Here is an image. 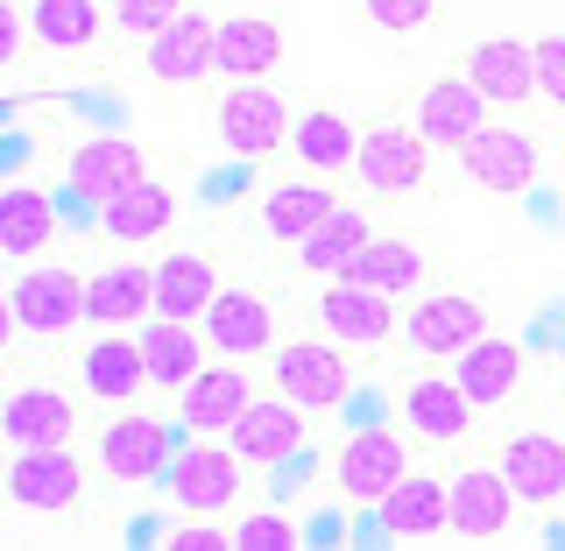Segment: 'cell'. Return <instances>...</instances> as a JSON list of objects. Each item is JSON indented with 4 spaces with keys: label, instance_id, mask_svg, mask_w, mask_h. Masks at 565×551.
I'll return each instance as SVG.
<instances>
[{
    "label": "cell",
    "instance_id": "32",
    "mask_svg": "<svg viewBox=\"0 0 565 551\" xmlns=\"http://www.w3.org/2000/svg\"><path fill=\"white\" fill-rule=\"evenodd\" d=\"M50 234H57V199H43L35 184H8V191H0V247H8L14 262H29Z\"/></svg>",
    "mask_w": 565,
    "mask_h": 551
},
{
    "label": "cell",
    "instance_id": "14",
    "mask_svg": "<svg viewBox=\"0 0 565 551\" xmlns=\"http://www.w3.org/2000/svg\"><path fill=\"white\" fill-rule=\"evenodd\" d=\"M205 347H220V353H234V361H247V353H269L276 347V305L262 290H226L220 283V297L205 305Z\"/></svg>",
    "mask_w": 565,
    "mask_h": 551
},
{
    "label": "cell",
    "instance_id": "36",
    "mask_svg": "<svg viewBox=\"0 0 565 551\" xmlns=\"http://www.w3.org/2000/svg\"><path fill=\"white\" fill-rule=\"evenodd\" d=\"M340 205L326 184H282V191H269V205H262V226H269L276 241H305L326 212Z\"/></svg>",
    "mask_w": 565,
    "mask_h": 551
},
{
    "label": "cell",
    "instance_id": "1",
    "mask_svg": "<svg viewBox=\"0 0 565 551\" xmlns=\"http://www.w3.org/2000/svg\"><path fill=\"white\" fill-rule=\"evenodd\" d=\"M212 128H220V149H226V156H241V163H262V156L282 149V135H290L297 120H290V106H282V93H269L262 78H241L234 93L220 99Z\"/></svg>",
    "mask_w": 565,
    "mask_h": 551
},
{
    "label": "cell",
    "instance_id": "19",
    "mask_svg": "<svg viewBox=\"0 0 565 551\" xmlns=\"http://www.w3.org/2000/svg\"><path fill=\"white\" fill-rule=\"evenodd\" d=\"M135 177H149V170H141V149L128 135H99V141H85V149H71V163H64V184L78 191L85 205L120 199Z\"/></svg>",
    "mask_w": 565,
    "mask_h": 551
},
{
    "label": "cell",
    "instance_id": "42",
    "mask_svg": "<svg viewBox=\"0 0 565 551\" xmlns=\"http://www.w3.org/2000/svg\"><path fill=\"white\" fill-rule=\"evenodd\" d=\"M234 544V530H220V523H184V530H170V551H226Z\"/></svg>",
    "mask_w": 565,
    "mask_h": 551
},
{
    "label": "cell",
    "instance_id": "31",
    "mask_svg": "<svg viewBox=\"0 0 565 551\" xmlns=\"http://www.w3.org/2000/svg\"><path fill=\"white\" fill-rule=\"evenodd\" d=\"M212 297H220V269H212L205 255L156 262V311H163V318H205Z\"/></svg>",
    "mask_w": 565,
    "mask_h": 551
},
{
    "label": "cell",
    "instance_id": "24",
    "mask_svg": "<svg viewBox=\"0 0 565 551\" xmlns=\"http://www.w3.org/2000/svg\"><path fill=\"white\" fill-rule=\"evenodd\" d=\"M85 318H93L99 332L135 326V318H156V269H135V262H120V269L85 276Z\"/></svg>",
    "mask_w": 565,
    "mask_h": 551
},
{
    "label": "cell",
    "instance_id": "39",
    "mask_svg": "<svg viewBox=\"0 0 565 551\" xmlns=\"http://www.w3.org/2000/svg\"><path fill=\"white\" fill-rule=\"evenodd\" d=\"M297 523L290 517H241L234 523V551H290Z\"/></svg>",
    "mask_w": 565,
    "mask_h": 551
},
{
    "label": "cell",
    "instance_id": "29",
    "mask_svg": "<svg viewBox=\"0 0 565 551\" xmlns=\"http://www.w3.org/2000/svg\"><path fill=\"white\" fill-rule=\"evenodd\" d=\"M452 375H459V389H467L481 411H488V403H509L523 389V347H509V340H494V332H488V340H473L452 361Z\"/></svg>",
    "mask_w": 565,
    "mask_h": 551
},
{
    "label": "cell",
    "instance_id": "33",
    "mask_svg": "<svg viewBox=\"0 0 565 551\" xmlns=\"http://www.w3.org/2000/svg\"><path fill=\"white\" fill-rule=\"evenodd\" d=\"M290 149L305 156L311 170H347L353 156H361V135H353V120H347V114H332V106H311V114H297Z\"/></svg>",
    "mask_w": 565,
    "mask_h": 551
},
{
    "label": "cell",
    "instance_id": "11",
    "mask_svg": "<svg viewBox=\"0 0 565 551\" xmlns=\"http://www.w3.org/2000/svg\"><path fill=\"white\" fill-rule=\"evenodd\" d=\"M170 459H177V446H170V432L156 417H114L99 432V467H106V481H128V488H141V481H163L170 474Z\"/></svg>",
    "mask_w": 565,
    "mask_h": 551
},
{
    "label": "cell",
    "instance_id": "41",
    "mask_svg": "<svg viewBox=\"0 0 565 551\" xmlns=\"http://www.w3.org/2000/svg\"><path fill=\"white\" fill-rule=\"evenodd\" d=\"M29 43H35L29 8H0V64H22V57H29Z\"/></svg>",
    "mask_w": 565,
    "mask_h": 551
},
{
    "label": "cell",
    "instance_id": "22",
    "mask_svg": "<svg viewBox=\"0 0 565 551\" xmlns=\"http://www.w3.org/2000/svg\"><path fill=\"white\" fill-rule=\"evenodd\" d=\"M452 530V488L431 474H403L382 495V538H446Z\"/></svg>",
    "mask_w": 565,
    "mask_h": 551
},
{
    "label": "cell",
    "instance_id": "17",
    "mask_svg": "<svg viewBox=\"0 0 565 551\" xmlns=\"http://www.w3.org/2000/svg\"><path fill=\"white\" fill-rule=\"evenodd\" d=\"M467 78L488 93V106H523L537 99V50L523 35H488L467 50Z\"/></svg>",
    "mask_w": 565,
    "mask_h": 551
},
{
    "label": "cell",
    "instance_id": "4",
    "mask_svg": "<svg viewBox=\"0 0 565 551\" xmlns=\"http://www.w3.org/2000/svg\"><path fill=\"white\" fill-rule=\"evenodd\" d=\"M424 163H431V141H424V128H403V120L367 128L361 156H353V170H361V184L375 191V199H417Z\"/></svg>",
    "mask_w": 565,
    "mask_h": 551
},
{
    "label": "cell",
    "instance_id": "35",
    "mask_svg": "<svg viewBox=\"0 0 565 551\" xmlns=\"http://www.w3.org/2000/svg\"><path fill=\"white\" fill-rule=\"evenodd\" d=\"M29 29L43 50H85L99 43V0H29Z\"/></svg>",
    "mask_w": 565,
    "mask_h": 551
},
{
    "label": "cell",
    "instance_id": "7",
    "mask_svg": "<svg viewBox=\"0 0 565 551\" xmlns=\"http://www.w3.org/2000/svg\"><path fill=\"white\" fill-rule=\"evenodd\" d=\"M459 163H467V177L481 191H494V199H516V191L537 184V135L509 128V120H488V128L459 149Z\"/></svg>",
    "mask_w": 565,
    "mask_h": 551
},
{
    "label": "cell",
    "instance_id": "18",
    "mask_svg": "<svg viewBox=\"0 0 565 551\" xmlns=\"http://www.w3.org/2000/svg\"><path fill=\"white\" fill-rule=\"evenodd\" d=\"M502 474H509V488H516V502H530V509L565 502V438H552V432H516L502 446Z\"/></svg>",
    "mask_w": 565,
    "mask_h": 551
},
{
    "label": "cell",
    "instance_id": "15",
    "mask_svg": "<svg viewBox=\"0 0 565 551\" xmlns=\"http://www.w3.org/2000/svg\"><path fill=\"white\" fill-rule=\"evenodd\" d=\"M473 411H481V403L459 389V375L403 382V424H411L417 438H431V446H459V438L473 432Z\"/></svg>",
    "mask_w": 565,
    "mask_h": 551
},
{
    "label": "cell",
    "instance_id": "38",
    "mask_svg": "<svg viewBox=\"0 0 565 551\" xmlns=\"http://www.w3.org/2000/svg\"><path fill=\"white\" fill-rule=\"evenodd\" d=\"M184 8H191V0H114V29L149 43V35H156V29H170Z\"/></svg>",
    "mask_w": 565,
    "mask_h": 551
},
{
    "label": "cell",
    "instance_id": "28",
    "mask_svg": "<svg viewBox=\"0 0 565 551\" xmlns=\"http://www.w3.org/2000/svg\"><path fill=\"white\" fill-rule=\"evenodd\" d=\"M170 220H177V191L163 177H135L120 199L99 205V226L114 241H156V234H170Z\"/></svg>",
    "mask_w": 565,
    "mask_h": 551
},
{
    "label": "cell",
    "instance_id": "5",
    "mask_svg": "<svg viewBox=\"0 0 565 551\" xmlns=\"http://www.w3.org/2000/svg\"><path fill=\"white\" fill-rule=\"evenodd\" d=\"M8 311H14L22 332H35V340H64V332L85 318V276L57 269V262H35V269L14 276Z\"/></svg>",
    "mask_w": 565,
    "mask_h": 551
},
{
    "label": "cell",
    "instance_id": "8",
    "mask_svg": "<svg viewBox=\"0 0 565 551\" xmlns=\"http://www.w3.org/2000/svg\"><path fill=\"white\" fill-rule=\"evenodd\" d=\"M411 474V446H403L388 424H361V432L340 446V495L347 502H367L382 509V495Z\"/></svg>",
    "mask_w": 565,
    "mask_h": 551
},
{
    "label": "cell",
    "instance_id": "3",
    "mask_svg": "<svg viewBox=\"0 0 565 551\" xmlns=\"http://www.w3.org/2000/svg\"><path fill=\"white\" fill-rule=\"evenodd\" d=\"M8 502L29 509V517H71L85 502V474L71 459V446H14Z\"/></svg>",
    "mask_w": 565,
    "mask_h": 551
},
{
    "label": "cell",
    "instance_id": "16",
    "mask_svg": "<svg viewBox=\"0 0 565 551\" xmlns=\"http://www.w3.org/2000/svg\"><path fill=\"white\" fill-rule=\"evenodd\" d=\"M417 128L431 149H467L473 135L488 128V93L459 71V78H438V85H424V99H417Z\"/></svg>",
    "mask_w": 565,
    "mask_h": 551
},
{
    "label": "cell",
    "instance_id": "2",
    "mask_svg": "<svg viewBox=\"0 0 565 551\" xmlns=\"http://www.w3.org/2000/svg\"><path fill=\"white\" fill-rule=\"evenodd\" d=\"M403 340H411V353H424V361H459L473 340H488V305L473 290H431L403 318Z\"/></svg>",
    "mask_w": 565,
    "mask_h": 551
},
{
    "label": "cell",
    "instance_id": "40",
    "mask_svg": "<svg viewBox=\"0 0 565 551\" xmlns=\"http://www.w3.org/2000/svg\"><path fill=\"white\" fill-rule=\"evenodd\" d=\"M537 99H552L565 114V35H537Z\"/></svg>",
    "mask_w": 565,
    "mask_h": 551
},
{
    "label": "cell",
    "instance_id": "27",
    "mask_svg": "<svg viewBox=\"0 0 565 551\" xmlns=\"http://www.w3.org/2000/svg\"><path fill=\"white\" fill-rule=\"evenodd\" d=\"M367 241H375L367 212H361V205H332L326 220H318L311 234L297 241V262H305V276H347L353 255H361Z\"/></svg>",
    "mask_w": 565,
    "mask_h": 551
},
{
    "label": "cell",
    "instance_id": "26",
    "mask_svg": "<svg viewBox=\"0 0 565 551\" xmlns=\"http://www.w3.org/2000/svg\"><path fill=\"white\" fill-rule=\"evenodd\" d=\"M71 424H78V403L64 389H14L0 411L8 446H71Z\"/></svg>",
    "mask_w": 565,
    "mask_h": 551
},
{
    "label": "cell",
    "instance_id": "9",
    "mask_svg": "<svg viewBox=\"0 0 565 551\" xmlns=\"http://www.w3.org/2000/svg\"><path fill=\"white\" fill-rule=\"evenodd\" d=\"M276 389H282V396H297L305 411H332V403H347L353 396L347 347H326V340L276 347Z\"/></svg>",
    "mask_w": 565,
    "mask_h": 551
},
{
    "label": "cell",
    "instance_id": "20",
    "mask_svg": "<svg viewBox=\"0 0 565 551\" xmlns=\"http://www.w3.org/2000/svg\"><path fill=\"white\" fill-rule=\"evenodd\" d=\"M247 403H255V382H247V375H241V361L226 353L220 368H205V375L184 389V403H177V411H184V424H191L199 438H226Z\"/></svg>",
    "mask_w": 565,
    "mask_h": 551
},
{
    "label": "cell",
    "instance_id": "37",
    "mask_svg": "<svg viewBox=\"0 0 565 551\" xmlns=\"http://www.w3.org/2000/svg\"><path fill=\"white\" fill-rule=\"evenodd\" d=\"M361 14H367V29H382V35H424L438 22V0H361Z\"/></svg>",
    "mask_w": 565,
    "mask_h": 551
},
{
    "label": "cell",
    "instance_id": "23",
    "mask_svg": "<svg viewBox=\"0 0 565 551\" xmlns=\"http://www.w3.org/2000/svg\"><path fill=\"white\" fill-rule=\"evenodd\" d=\"M85 389H93L99 403H135L141 389H156L149 382V353H141V332L128 340V332H99L93 347H85Z\"/></svg>",
    "mask_w": 565,
    "mask_h": 551
},
{
    "label": "cell",
    "instance_id": "12",
    "mask_svg": "<svg viewBox=\"0 0 565 551\" xmlns=\"http://www.w3.org/2000/svg\"><path fill=\"white\" fill-rule=\"evenodd\" d=\"M226 446H234V453L247 459V467H282V459L305 446V403H297V396H282V389H276L269 403L255 396V403H247V411L234 417Z\"/></svg>",
    "mask_w": 565,
    "mask_h": 551
},
{
    "label": "cell",
    "instance_id": "13",
    "mask_svg": "<svg viewBox=\"0 0 565 551\" xmlns=\"http://www.w3.org/2000/svg\"><path fill=\"white\" fill-rule=\"evenodd\" d=\"M149 78H163V85H199L205 71H220V22H205V14H177L170 29H156L149 35Z\"/></svg>",
    "mask_w": 565,
    "mask_h": 551
},
{
    "label": "cell",
    "instance_id": "34",
    "mask_svg": "<svg viewBox=\"0 0 565 551\" xmlns=\"http://www.w3.org/2000/svg\"><path fill=\"white\" fill-rule=\"evenodd\" d=\"M353 283H375V290H388V297H403V290H417L424 283V255L403 234H375L353 255V269H347Z\"/></svg>",
    "mask_w": 565,
    "mask_h": 551
},
{
    "label": "cell",
    "instance_id": "10",
    "mask_svg": "<svg viewBox=\"0 0 565 551\" xmlns=\"http://www.w3.org/2000/svg\"><path fill=\"white\" fill-rule=\"evenodd\" d=\"M318 326L340 347H382L388 332H396V297L375 290V283L332 276V290H318Z\"/></svg>",
    "mask_w": 565,
    "mask_h": 551
},
{
    "label": "cell",
    "instance_id": "25",
    "mask_svg": "<svg viewBox=\"0 0 565 551\" xmlns=\"http://www.w3.org/2000/svg\"><path fill=\"white\" fill-rule=\"evenodd\" d=\"M141 353H149V382L177 389V396L205 375V340L191 332V318H163V311H156L149 326H141Z\"/></svg>",
    "mask_w": 565,
    "mask_h": 551
},
{
    "label": "cell",
    "instance_id": "21",
    "mask_svg": "<svg viewBox=\"0 0 565 551\" xmlns=\"http://www.w3.org/2000/svg\"><path fill=\"white\" fill-rule=\"evenodd\" d=\"M509 509H516L509 474L502 467H467L452 481V538H473V544L502 538V530H509Z\"/></svg>",
    "mask_w": 565,
    "mask_h": 551
},
{
    "label": "cell",
    "instance_id": "6",
    "mask_svg": "<svg viewBox=\"0 0 565 551\" xmlns=\"http://www.w3.org/2000/svg\"><path fill=\"white\" fill-rule=\"evenodd\" d=\"M241 467L247 459L234 446H212V438H199V446H184L170 459V502L177 509H191V517H220V509H234V495H241Z\"/></svg>",
    "mask_w": 565,
    "mask_h": 551
},
{
    "label": "cell",
    "instance_id": "30",
    "mask_svg": "<svg viewBox=\"0 0 565 551\" xmlns=\"http://www.w3.org/2000/svg\"><path fill=\"white\" fill-rule=\"evenodd\" d=\"M282 64V29L269 14H226L220 22V71L226 78H269Z\"/></svg>",
    "mask_w": 565,
    "mask_h": 551
}]
</instances>
